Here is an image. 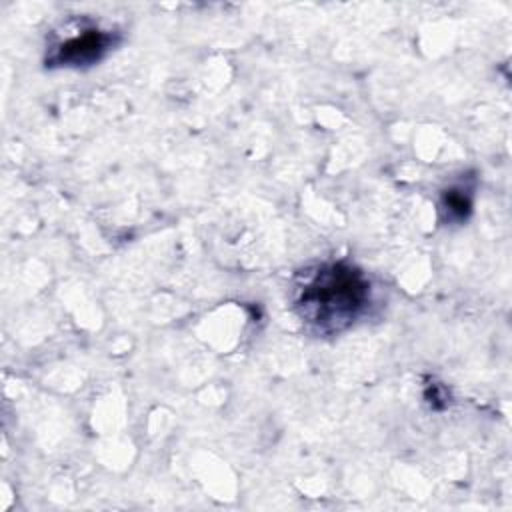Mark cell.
I'll list each match as a JSON object with an SVG mask.
<instances>
[{"label": "cell", "instance_id": "3957f363", "mask_svg": "<svg viewBox=\"0 0 512 512\" xmlns=\"http://www.w3.org/2000/svg\"><path fill=\"white\" fill-rule=\"evenodd\" d=\"M442 208L448 212L450 220L460 222L470 214V208H472L470 194H466V190H462V188H450L444 192Z\"/></svg>", "mask_w": 512, "mask_h": 512}, {"label": "cell", "instance_id": "6da1fadb", "mask_svg": "<svg viewBox=\"0 0 512 512\" xmlns=\"http://www.w3.org/2000/svg\"><path fill=\"white\" fill-rule=\"evenodd\" d=\"M370 302L366 274L348 262H328L296 286L294 310L318 334H338L352 326Z\"/></svg>", "mask_w": 512, "mask_h": 512}, {"label": "cell", "instance_id": "7a4b0ae2", "mask_svg": "<svg viewBox=\"0 0 512 512\" xmlns=\"http://www.w3.org/2000/svg\"><path fill=\"white\" fill-rule=\"evenodd\" d=\"M116 44V34L112 30H100L98 26H88L78 30V34L68 36L58 42L46 56L48 66L80 68L102 60L108 50Z\"/></svg>", "mask_w": 512, "mask_h": 512}]
</instances>
